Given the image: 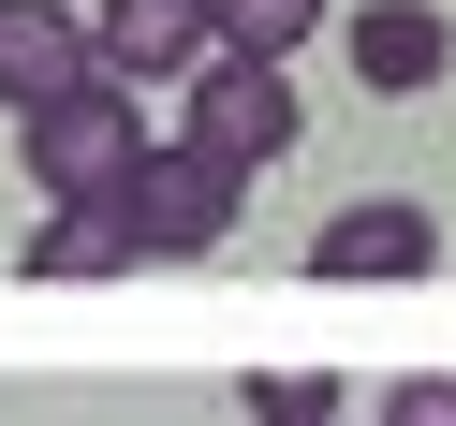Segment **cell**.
<instances>
[{
  "mask_svg": "<svg viewBox=\"0 0 456 426\" xmlns=\"http://www.w3.org/2000/svg\"><path fill=\"white\" fill-rule=\"evenodd\" d=\"M324 15H338V0H207V30L236 44V60H295Z\"/></svg>",
  "mask_w": 456,
  "mask_h": 426,
  "instance_id": "obj_9",
  "label": "cell"
},
{
  "mask_svg": "<svg viewBox=\"0 0 456 426\" xmlns=\"http://www.w3.org/2000/svg\"><path fill=\"white\" fill-rule=\"evenodd\" d=\"M368 426H456V367H397V382L368 397Z\"/></svg>",
  "mask_w": 456,
  "mask_h": 426,
  "instance_id": "obj_11",
  "label": "cell"
},
{
  "mask_svg": "<svg viewBox=\"0 0 456 426\" xmlns=\"http://www.w3.org/2000/svg\"><path fill=\"white\" fill-rule=\"evenodd\" d=\"M103 221H118L133 265H207V250L250 221V177H236L221 148H191V133H148V148H133V177L103 191Z\"/></svg>",
  "mask_w": 456,
  "mask_h": 426,
  "instance_id": "obj_1",
  "label": "cell"
},
{
  "mask_svg": "<svg viewBox=\"0 0 456 426\" xmlns=\"http://www.w3.org/2000/svg\"><path fill=\"white\" fill-rule=\"evenodd\" d=\"M89 60L118 74V89H177L191 60H221V30H207V0H103V15H89Z\"/></svg>",
  "mask_w": 456,
  "mask_h": 426,
  "instance_id": "obj_6",
  "label": "cell"
},
{
  "mask_svg": "<svg viewBox=\"0 0 456 426\" xmlns=\"http://www.w3.org/2000/svg\"><path fill=\"white\" fill-rule=\"evenodd\" d=\"M15 148H30V191H45V206H103V191L133 177V148H148V118H133V89L89 60L60 103H30V118H15Z\"/></svg>",
  "mask_w": 456,
  "mask_h": 426,
  "instance_id": "obj_2",
  "label": "cell"
},
{
  "mask_svg": "<svg viewBox=\"0 0 456 426\" xmlns=\"http://www.w3.org/2000/svg\"><path fill=\"white\" fill-rule=\"evenodd\" d=\"M74 74H89V15H74V0H0V103L30 118V103H60Z\"/></svg>",
  "mask_w": 456,
  "mask_h": 426,
  "instance_id": "obj_7",
  "label": "cell"
},
{
  "mask_svg": "<svg viewBox=\"0 0 456 426\" xmlns=\"http://www.w3.org/2000/svg\"><path fill=\"white\" fill-rule=\"evenodd\" d=\"M309 279H442V221L412 191H354V206L309 236Z\"/></svg>",
  "mask_w": 456,
  "mask_h": 426,
  "instance_id": "obj_4",
  "label": "cell"
},
{
  "mask_svg": "<svg viewBox=\"0 0 456 426\" xmlns=\"http://www.w3.org/2000/svg\"><path fill=\"white\" fill-rule=\"evenodd\" d=\"M177 89H191V118H177V133H191V148H221L236 177H265V162H295V133H309L295 74H280V60H236V44H221V60H191Z\"/></svg>",
  "mask_w": 456,
  "mask_h": 426,
  "instance_id": "obj_3",
  "label": "cell"
},
{
  "mask_svg": "<svg viewBox=\"0 0 456 426\" xmlns=\"http://www.w3.org/2000/svg\"><path fill=\"white\" fill-rule=\"evenodd\" d=\"M338 412H354L338 367H265V382H250V426H338Z\"/></svg>",
  "mask_w": 456,
  "mask_h": 426,
  "instance_id": "obj_10",
  "label": "cell"
},
{
  "mask_svg": "<svg viewBox=\"0 0 456 426\" xmlns=\"http://www.w3.org/2000/svg\"><path fill=\"white\" fill-rule=\"evenodd\" d=\"M15 265H30V279H118L133 250H118V221H103V206H45V236L15 250Z\"/></svg>",
  "mask_w": 456,
  "mask_h": 426,
  "instance_id": "obj_8",
  "label": "cell"
},
{
  "mask_svg": "<svg viewBox=\"0 0 456 426\" xmlns=\"http://www.w3.org/2000/svg\"><path fill=\"white\" fill-rule=\"evenodd\" d=\"M338 60H354V89H442L456 74V15L442 0H354V15H338Z\"/></svg>",
  "mask_w": 456,
  "mask_h": 426,
  "instance_id": "obj_5",
  "label": "cell"
}]
</instances>
